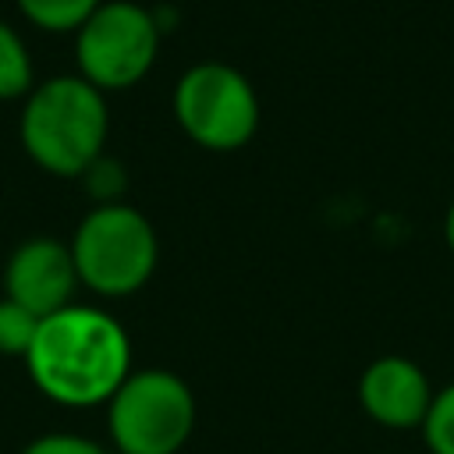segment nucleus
I'll return each instance as SVG.
<instances>
[{"label":"nucleus","mask_w":454,"mask_h":454,"mask_svg":"<svg viewBox=\"0 0 454 454\" xmlns=\"http://www.w3.org/2000/svg\"><path fill=\"white\" fill-rule=\"evenodd\" d=\"M25 369L35 390L57 404H106L131 372V340L106 309L74 301L39 319Z\"/></svg>","instance_id":"nucleus-1"},{"label":"nucleus","mask_w":454,"mask_h":454,"mask_svg":"<svg viewBox=\"0 0 454 454\" xmlns=\"http://www.w3.org/2000/svg\"><path fill=\"white\" fill-rule=\"evenodd\" d=\"M110 110L82 74L39 82L21 106V145L53 177H82L106 149Z\"/></svg>","instance_id":"nucleus-2"},{"label":"nucleus","mask_w":454,"mask_h":454,"mask_svg":"<svg viewBox=\"0 0 454 454\" xmlns=\"http://www.w3.org/2000/svg\"><path fill=\"white\" fill-rule=\"evenodd\" d=\"M67 245L82 287L103 298H124L145 287L160 259L153 223L128 202L92 206Z\"/></svg>","instance_id":"nucleus-3"},{"label":"nucleus","mask_w":454,"mask_h":454,"mask_svg":"<svg viewBox=\"0 0 454 454\" xmlns=\"http://www.w3.org/2000/svg\"><path fill=\"white\" fill-rule=\"evenodd\" d=\"M195 394L170 369H138L106 401L117 454H177L195 429Z\"/></svg>","instance_id":"nucleus-4"},{"label":"nucleus","mask_w":454,"mask_h":454,"mask_svg":"<svg viewBox=\"0 0 454 454\" xmlns=\"http://www.w3.org/2000/svg\"><path fill=\"white\" fill-rule=\"evenodd\" d=\"M160 53V21L135 0H103L74 32L78 74L99 92L138 85Z\"/></svg>","instance_id":"nucleus-5"},{"label":"nucleus","mask_w":454,"mask_h":454,"mask_svg":"<svg viewBox=\"0 0 454 454\" xmlns=\"http://www.w3.org/2000/svg\"><path fill=\"white\" fill-rule=\"evenodd\" d=\"M174 117L181 131L213 153L241 149L259 128L255 85L231 64H192L174 89Z\"/></svg>","instance_id":"nucleus-6"},{"label":"nucleus","mask_w":454,"mask_h":454,"mask_svg":"<svg viewBox=\"0 0 454 454\" xmlns=\"http://www.w3.org/2000/svg\"><path fill=\"white\" fill-rule=\"evenodd\" d=\"M78 284L71 245L50 234L21 241L4 266V298L25 305L39 319L74 305Z\"/></svg>","instance_id":"nucleus-7"},{"label":"nucleus","mask_w":454,"mask_h":454,"mask_svg":"<svg viewBox=\"0 0 454 454\" xmlns=\"http://www.w3.org/2000/svg\"><path fill=\"white\" fill-rule=\"evenodd\" d=\"M433 383L426 369L404 355H380L358 376L362 411L387 429H415L433 404Z\"/></svg>","instance_id":"nucleus-8"},{"label":"nucleus","mask_w":454,"mask_h":454,"mask_svg":"<svg viewBox=\"0 0 454 454\" xmlns=\"http://www.w3.org/2000/svg\"><path fill=\"white\" fill-rule=\"evenodd\" d=\"M32 89H35L32 53L25 39L7 21H0V103L25 99Z\"/></svg>","instance_id":"nucleus-9"},{"label":"nucleus","mask_w":454,"mask_h":454,"mask_svg":"<svg viewBox=\"0 0 454 454\" xmlns=\"http://www.w3.org/2000/svg\"><path fill=\"white\" fill-rule=\"evenodd\" d=\"M14 4L43 32H78L103 0H14Z\"/></svg>","instance_id":"nucleus-10"},{"label":"nucleus","mask_w":454,"mask_h":454,"mask_svg":"<svg viewBox=\"0 0 454 454\" xmlns=\"http://www.w3.org/2000/svg\"><path fill=\"white\" fill-rule=\"evenodd\" d=\"M35 330H39L35 312H28L25 305H18L11 298H0V355L25 358L35 340Z\"/></svg>","instance_id":"nucleus-11"},{"label":"nucleus","mask_w":454,"mask_h":454,"mask_svg":"<svg viewBox=\"0 0 454 454\" xmlns=\"http://www.w3.org/2000/svg\"><path fill=\"white\" fill-rule=\"evenodd\" d=\"M419 429L429 454H454V383L433 394V404Z\"/></svg>","instance_id":"nucleus-12"},{"label":"nucleus","mask_w":454,"mask_h":454,"mask_svg":"<svg viewBox=\"0 0 454 454\" xmlns=\"http://www.w3.org/2000/svg\"><path fill=\"white\" fill-rule=\"evenodd\" d=\"M82 181H85V192L96 199V206H106V202H121V192H124V184H128V177H124V167L117 163V160H110L106 153L82 174Z\"/></svg>","instance_id":"nucleus-13"},{"label":"nucleus","mask_w":454,"mask_h":454,"mask_svg":"<svg viewBox=\"0 0 454 454\" xmlns=\"http://www.w3.org/2000/svg\"><path fill=\"white\" fill-rule=\"evenodd\" d=\"M21 454H106V450L82 433H43L32 443H25Z\"/></svg>","instance_id":"nucleus-14"},{"label":"nucleus","mask_w":454,"mask_h":454,"mask_svg":"<svg viewBox=\"0 0 454 454\" xmlns=\"http://www.w3.org/2000/svg\"><path fill=\"white\" fill-rule=\"evenodd\" d=\"M443 241H447V248H450V255H454V202H450V209H447V216H443Z\"/></svg>","instance_id":"nucleus-15"}]
</instances>
